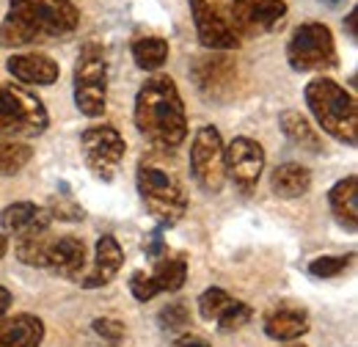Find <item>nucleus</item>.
<instances>
[{
	"mask_svg": "<svg viewBox=\"0 0 358 347\" xmlns=\"http://www.w3.org/2000/svg\"><path fill=\"white\" fill-rule=\"evenodd\" d=\"M80 11L69 0H11L0 25V47H25L75 34Z\"/></svg>",
	"mask_w": 358,
	"mask_h": 347,
	"instance_id": "obj_1",
	"label": "nucleus"
},
{
	"mask_svg": "<svg viewBox=\"0 0 358 347\" xmlns=\"http://www.w3.org/2000/svg\"><path fill=\"white\" fill-rule=\"evenodd\" d=\"M135 127L157 149H177L187 138L185 105L171 78H152L135 97Z\"/></svg>",
	"mask_w": 358,
	"mask_h": 347,
	"instance_id": "obj_2",
	"label": "nucleus"
},
{
	"mask_svg": "<svg viewBox=\"0 0 358 347\" xmlns=\"http://www.w3.org/2000/svg\"><path fill=\"white\" fill-rule=\"evenodd\" d=\"M303 97H306V105L322 130L348 146H356L358 108L356 99L345 88L334 83L331 78H317L306 86Z\"/></svg>",
	"mask_w": 358,
	"mask_h": 347,
	"instance_id": "obj_3",
	"label": "nucleus"
},
{
	"mask_svg": "<svg viewBox=\"0 0 358 347\" xmlns=\"http://www.w3.org/2000/svg\"><path fill=\"white\" fill-rule=\"evenodd\" d=\"M138 193L149 210L163 226H174L187 213V196L177 182V176L155 163L138 166Z\"/></svg>",
	"mask_w": 358,
	"mask_h": 347,
	"instance_id": "obj_4",
	"label": "nucleus"
},
{
	"mask_svg": "<svg viewBox=\"0 0 358 347\" xmlns=\"http://www.w3.org/2000/svg\"><path fill=\"white\" fill-rule=\"evenodd\" d=\"M108 94V61L99 44H86L75 64V102L78 111L91 119L105 113Z\"/></svg>",
	"mask_w": 358,
	"mask_h": 347,
	"instance_id": "obj_5",
	"label": "nucleus"
},
{
	"mask_svg": "<svg viewBox=\"0 0 358 347\" xmlns=\"http://www.w3.org/2000/svg\"><path fill=\"white\" fill-rule=\"evenodd\" d=\"M47 122V111L36 94L14 83L0 86V135H42Z\"/></svg>",
	"mask_w": 358,
	"mask_h": 347,
	"instance_id": "obj_6",
	"label": "nucleus"
},
{
	"mask_svg": "<svg viewBox=\"0 0 358 347\" xmlns=\"http://www.w3.org/2000/svg\"><path fill=\"white\" fill-rule=\"evenodd\" d=\"M287 61L295 72H317L336 66V44L322 22H303L287 44Z\"/></svg>",
	"mask_w": 358,
	"mask_h": 347,
	"instance_id": "obj_7",
	"label": "nucleus"
},
{
	"mask_svg": "<svg viewBox=\"0 0 358 347\" xmlns=\"http://www.w3.org/2000/svg\"><path fill=\"white\" fill-rule=\"evenodd\" d=\"M190 171L207 193H218L224 187V141L215 127H201L196 132L193 149H190Z\"/></svg>",
	"mask_w": 358,
	"mask_h": 347,
	"instance_id": "obj_8",
	"label": "nucleus"
},
{
	"mask_svg": "<svg viewBox=\"0 0 358 347\" xmlns=\"http://www.w3.org/2000/svg\"><path fill=\"white\" fill-rule=\"evenodd\" d=\"M80 149H83L86 166L102 182H110L116 176V169L127 152L124 138L116 127H89L80 135Z\"/></svg>",
	"mask_w": 358,
	"mask_h": 347,
	"instance_id": "obj_9",
	"label": "nucleus"
},
{
	"mask_svg": "<svg viewBox=\"0 0 358 347\" xmlns=\"http://www.w3.org/2000/svg\"><path fill=\"white\" fill-rule=\"evenodd\" d=\"M287 17L284 0H234L229 22L237 36H262L281 25Z\"/></svg>",
	"mask_w": 358,
	"mask_h": 347,
	"instance_id": "obj_10",
	"label": "nucleus"
},
{
	"mask_svg": "<svg viewBox=\"0 0 358 347\" xmlns=\"http://www.w3.org/2000/svg\"><path fill=\"white\" fill-rule=\"evenodd\" d=\"M224 169L237 187L251 190L265 171V152L251 138H234L229 149H224Z\"/></svg>",
	"mask_w": 358,
	"mask_h": 347,
	"instance_id": "obj_11",
	"label": "nucleus"
},
{
	"mask_svg": "<svg viewBox=\"0 0 358 347\" xmlns=\"http://www.w3.org/2000/svg\"><path fill=\"white\" fill-rule=\"evenodd\" d=\"M196 34L204 47L210 50H234L240 47V36L234 34L231 22L224 17L221 6L215 0H190Z\"/></svg>",
	"mask_w": 358,
	"mask_h": 347,
	"instance_id": "obj_12",
	"label": "nucleus"
},
{
	"mask_svg": "<svg viewBox=\"0 0 358 347\" xmlns=\"http://www.w3.org/2000/svg\"><path fill=\"white\" fill-rule=\"evenodd\" d=\"M122 262H124V254H122V248H119L116 237L102 234V237L96 240V254H94V264H91V270L89 273H80V278H78V281H80L86 290L105 287V284L119 273Z\"/></svg>",
	"mask_w": 358,
	"mask_h": 347,
	"instance_id": "obj_13",
	"label": "nucleus"
},
{
	"mask_svg": "<svg viewBox=\"0 0 358 347\" xmlns=\"http://www.w3.org/2000/svg\"><path fill=\"white\" fill-rule=\"evenodd\" d=\"M83 262H86V246H83L80 237L64 234V237H58V240H50L45 267L61 273V276H69V278H80Z\"/></svg>",
	"mask_w": 358,
	"mask_h": 347,
	"instance_id": "obj_14",
	"label": "nucleus"
},
{
	"mask_svg": "<svg viewBox=\"0 0 358 347\" xmlns=\"http://www.w3.org/2000/svg\"><path fill=\"white\" fill-rule=\"evenodd\" d=\"M52 218L47 215V210L31 204V201H17V204H8L3 213H0V226L17 237H31V234H42L47 232Z\"/></svg>",
	"mask_w": 358,
	"mask_h": 347,
	"instance_id": "obj_15",
	"label": "nucleus"
},
{
	"mask_svg": "<svg viewBox=\"0 0 358 347\" xmlns=\"http://www.w3.org/2000/svg\"><path fill=\"white\" fill-rule=\"evenodd\" d=\"M8 72L20 83H34V86H50L58 80V64L42 55V52H28V55H11L8 58Z\"/></svg>",
	"mask_w": 358,
	"mask_h": 347,
	"instance_id": "obj_16",
	"label": "nucleus"
},
{
	"mask_svg": "<svg viewBox=\"0 0 358 347\" xmlns=\"http://www.w3.org/2000/svg\"><path fill=\"white\" fill-rule=\"evenodd\" d=\"M45 339V325L34 314H17L0 320V347H39Z\"/></svg>",
	"mask_w": 358,
	"mask_h": 347,
	"instance_id": "obj_17",
	"label": "nucleus"
},
{
	"mask_svg": "<svg viewBox=\"0 0 358 347\" xmlns=\"http://www.w3.org/2000/svg\"><path fill=\"white\" fill-rule=\"evenodd\" d=\"M306 331H309L306 311L292 309V306H281V309L270 311L265 320V334L275 342H292V339L303 337Z\"/></svg>",
	"mask_w": 358,
	"mask_h": 347,
	"instance_id": "obj_18",
	"label": "nucleus"
},
{
	"mask_svg": "<svg viewBox=\"0 0 358 347\" xmlns=\"http://www.w3.org/2000/svg\"><path fill=\"white\" fill-rule=\"evenodd\" d=\"M331 210L342 226H348L350 232H356L358 226V179L356 176H345L342 182H336L328 193Z\"/></svg>",
	"mask_w": 358,
	"mask_h": 347,
	"instance_id": "obj_19",
	"label": "nucleus"
},
{
	"mask_svg": "<svg viewBox=\"0 0 358 347\" xmlns=\"http://www.w3.org/2000/svg\"><path fill=\"white\" fill-rule=\"evenodd\" d=\"M196 80L207 97H221V91L231 86L234 80V66L229 58H199Z\"/></svg>",
	"mask_w": 358,
	"mask_h": 347,
	"instance_id": "obj_20",
	"label": "nucleus"
},
{
	"mask_svg": "<svg viewBox=\"0 0 358 347\" xmlns=\"http://www.w3.org/2000/svg\"><path fill=\"white\" fill-rule=\"evenodd\" d=\"M270 187L281 199H298L312 187V174H309V169H303L298 163H284V166H278L273 171Z\"/></svg>",
	"mask_w": 358,
	"mask_h": 347,
	"instance_id": "obj_21",
	"label": "nucleus"
},
{
	"mask_svg": "<svg viewBox=\"0 0 358 347\" xmlns=\"http://www.w3.org/2000/svg\"><path fill=\"white\" fill-rule=\"evenodd\" d=\"M281 130L284 135L298 143L301 149H309V152H320V135L312 125L306 122V116H301L298 111H284L281 113Z\"/></svg>",
	"mask_w": 358,
	"mask_h": 347,
	"instance_id": "obj_22",
	"label": "nucleus"
},
{
	"mask_svg": "<svg viewBox=\"0 0 358 347\" xmlns=\"http://www.w3.org/2000/svg\"><path fill=\"white\" fill-rule=\"evenodd\" d=\"M185 278H187V262L179 260V257L160 260L155 273H152V281H155L157 292H177L179 287L185 284Z\"/></svg>",
	"mask_w": 358,
	"mask_h": 347,
	"instance_id": "obj_23",
	"label": "nucleus"
},
{
	"mask_svg": "<svg viewBox=\"0 0 358 347\" xmlns=\"http://www.w3.org/2000/svg\"><path fill=\"white\" fill-rule=\"evenodd\" d=\"M133 58H135V64H138L141 69H146V72L160 69V66L166 64V58H169V42L160 39V36L138 39V42L133 44Z\"/></svg>",
	"mask_w": 358,
	"mask_h": 347,
	"instance_id": "obj_24",
	"label": "nucleus"
},
{
	"mask_svg": "<svg viewBox=\"0 0 358 347\" xmlns=\"http://www.w3.org/2000/svg\"><path fill=\"white\" fill-rule=\"evenodd\" d=\"M34 157V149L28 143H0V176H11V174L22 171Z\"/></svg>",
	"mask_w": 358,
	"mask_h": 347,
	"instance_id": "obj_25",
	"label": "nucleus"
},
{
	"mask_svg": "<svg viewBox=\"0 0 358 347\" xmlns=\"http://www.w3.org/2000/svg\"><path fill=\"white\" fill-rule=\"evenodd\" d=\"M47 246H50L47 232L31 234V237H20V243H17V257H20V262H25V264H31V267H45Z\"/></svg>",
	"mask_w": 358,
	"mask_h": 347,
	"instance_id": "obj_26",
	"label": "nucleus"
},
{
	"mask_svg": "<svg viewBox=\"0 0 358 347\" xmlns=\"http://www.w3.org/2000/svg\"><path fill=\"white\" fill-rule=\"evenodd\" d=\"M229 304H231V298L226 295L224 290L213 287V290H207V292L199 298V311H201L204 320H218L226 309H229Z\"/></svg>",
	"mask_w": 358,
	"mask_h": 347,
	"instance_id": "obj_27",
	"label": "nucleus"
},
{
	"mask_svg": "<svg viewBox=\"0 0 358 347\" xmlns=\"http://www.w3.org/2000/svg\"><path fill=\"white\" fill-rule=\"evenodd\" d=\"M251 314H254V311H251V306L240 304V301H231L229 309L218 317L221 331H237V328H243V325L251 320Z\"/></svg>",
	"mask_w": 358,
	"mask_h": 347,
	"instance_id": "obj_28",
	"label": "nucleus"
},
{
	"mask_svg": "<svg viewBox=\"0 0 358 347\" xmlns=\"http://www.w3.org/2000/svg\"><path fill=\"white\" fill-rule=\"evenodd\" d=\"M350 264V257H320L309 264V273L317 278H334Z\"/></svg>",
	"mask_w": 358,
	"mask_h": 347,
	"instance_id": "obj_29",
	"label": "nucleus"
},
{
	"mask_svg": "<svg viewBox=\"0 0 358 347\" xmlns=\"http://www.w3.org/2000/svg\"><path fill=\"white\" fill-rule=\"evenodd\" d=\"M187 323H190V311H187L185 304H169L160 311V325H163L166 331H179V328H185Z\"/></svg>",
	"mask_w": 358,
	"mask_h": 347,
	"instance_id": "obj_30",
	"label": "nucleus"
},
{
	"mask_svg": "<svg viewBox=\"0 0 358 347\" xmlns=\"http://www.w3.org/2000/svg\"><path fill=\"white\" fill-rule=\"evenodd\" d=\"M47 215L58 218V220H83V210H80L75 201H69V199L58 196V199H52V201H50Z\"/></svg>",
	"mask_w": 358,
	"mask_h": 347,
	"instance_id": "obj_31",
	"label": "nucleus"
},
{
	"mask_svg": "<svg viewBox=\"0 0 358 347\" xmlns=\"http://www.w3.org/2000/svg\"><path fill=\"white\" fill-rule=\"evenodd\" d=\"M130 290H133V295L138 301H152L155 295H157V287H155V281H152V276H146V273H133V278H130Z\"/></svg>",
	"mask_w": 358,
	"mask_h": 347,
	"instance_id": "obj_32",
	"label": "nucleus"
},
{
	"mask_svg": "<svg viewBox=\"0 0 358 347\" xmlns=\"http://www.w3.org/2000/svg\"><path fill=\"white\" fill-rule=\"evenodd\" d=\"M94 331H96L99 337H105V339H113V342L124 337V325H122L119 320H108V317L94 320Z\"/></svg>",
	"mask_w": 358,
	"mask_h": 347,
	"instance_id": "obj_33",
	"label": "nucleus"
},
{
	"mask_svg": "<svg viewBox=\"0 0 358 347\" xmlns=\"http://www.w3.org/2000/svg\"><path fill=\"white\" fill-rule=\"evenodd\" d=\"M160 248H163V240H160V232H155V234H149V246H146V254H149V257H157V254H160Z\"/></svg>",
	"mask_w": 358,
	"mask_h": 347,
	"instance_id": "obj_34",
	"label": "nucleus"
},
{
	"mask_svg": "<svg viewBox=\"0 0 358 347\" xmlns=\"http://www.w3.org/2000/svg\"><path fill=\"white\" fill-rule=\"evenodd\" d=\"M174 347H210L204 339H196V337H185V339H179Z\"/></svg>",
	"mask_w": 358,
	"mask_h": 347,
	"instance_id": "obj_35",
	"label": "nucleus"
},
{
	"mask_svg": "<svg viewBox=\"0 0 358 347\" xmlns=\"http://www.w3.org/2000/svg\"><path fill=\"white\" fill-rule=\"evenodd\" d=\"M8 306H11V292L6 287H0V317L8 311Z\"/></svg>",
	"mask_w": 358,
	"mask_h": 347,
	"instance_id": "obj_36",
	"label": "nucleus"
},
{
	"mask_svg": "<svg viewBox=\"0 0 358 347\" xmlns=\"http://www.w3.org/2000/svg\"><path fill=\"white\" fill-rule=\"evenodd\" d=\"M348 28H350V36H356V11H350V17H348Z\"/></svg>",
	"mask_w": 358,
	"mask_h": 347,
	"instance_id": "obj_37",
	"label": "nucleus"
},
{
	"mask_svg": "<svg viewBox=\"0 0 358 347\" xmlns=\"http://www.w3.org/2000/svg\"><path fill=\"white\" fill-rule=\"evenodd\" d=\"M6 251H8V240H6V234H0V260L6 257Z\"/></svg>",
	"mask_w": 358,
	"mask_h": 347,
	"instance_id": "obj_38",
	"label": "nucleus"
},
{
	"mask_svg": "<svg viewBox=\"0 0 358 347\" xmlns=\"http://www.w3.org/2000/svg\"><path fill=\"white\" fill-rule=\"evenodd\" d=\"M322 3H328V6H336V3H342V0H322Z\"/></svg>",
	"mask_w": 358,
	"mask_h": 347,
	"instance_id": "obj_39",
	"label": "nucleus"
},
{
	"mask_svg": "<svg viewBox=\"0 0 358 347\" xmlns=\"http://www.w3.org/2000/svg\"><path fill=\"white\" fill-rule=\"evenodd\" d=\"M292 347H303V345H292Z\"/></svg>",
	"mask_w": 358,
	"mask_h": 347,
	"instance_id": "obj_40",
	"label": "nucleus"
}]
</instances>
